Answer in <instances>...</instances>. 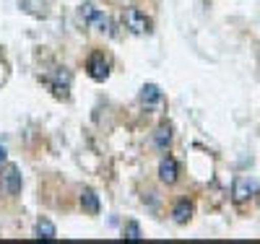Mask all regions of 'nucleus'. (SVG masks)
Masks as SVG:
<instances>
[{
  "mask_svg": "<svg viewBox=\"0 0 260 244\" xmlns=\"http://www.w3.org/2000/svg\"><path fill=\"white\" fill-rule=\"evenodd\" d=\"M21 185H24V180H21V169L16 164H6L3 171H0V187H3V192L16 197L21 192Z\"/></svg>",
  "mask_w": 260,
  "mask_h": 244,
  "instance_id": "nucleus-2",
  "label": "nucleus"
},
{
  "mask_svg": "<svg viewBox=\"0 0 260 244\" xmlns=\"http://www.w3.org/2000/svg\"><path fill=\"white\" fill-rule=\"evenodd\" d=\"M8 161V148H6V143H0V164H6Z\"/></svg>",
  "mask_w": 260,
  "mask_h": 244,
  "instance_id": "nucleus-15",
  "label": "nucleus"
},
{
  "mask_svg": "<svg viewBox=\"0 0 260 244\" xmlns=\"http://www.w3.org/2000/svg\"><path fill=\"white\" fill-rule=\"evenodd\" d=\"M6 81H8V62L0 57V86H3Z\"/></svg>",
  "mask_w": 260,
  "mask_h": 244,
  "instance_id": "nucleus-14",
  "label": "nucleus"
},
{
  "mask_svg": "<svg viewBox=\"0 0 260 244\" xmlns=\"http://www.w3.org/2000/svg\"><path fill=\"white\" fill-rule=\"evenodd\" d=\"M177 177H180V164L175 156H164L159 161V180L164 185H175L177 182Z\"/></svg>",
  "mask_w": 260,
  "mask_h": 244,
  "instance_id": "nucleus-5",
  "label": "nucleus"
},
{
  "mask_svg": "<svg viewBox=\"0 0 260 244\" xmlns=\"http://www.w3.org/2000/svg\"><path fill=\"white\" fill-rule=\"evenodd\" d=\"M78 13H81V21H83V24H94V26L99 24V18L104 16V13H102V11H99L94 3H83Z\"/></svg>",
  "mask_w": 260,
  "mask_h": 244,
  "instance_id": "nucleus-11",
  "label": "nucleus"
},
{
  "mask_svg": "<svg viewBox=\"0 0 260 244\" xmlns=\"http://www.w3.org/2000/svg\"><path fill=\"white\" fill-rule=\"evenodd\" d=\"M154 146H156L159 151H169V146H172V127H169V125H159V127H156V132H154Z\"/></svg>",
  "mask_w": 260,
  "mask_h": 244,
  "instance_id": "nucleus-10",
  "label": "nucleus"
},
{
  "mask_svg": "<svg viewBox=\"0 0 260 244\" xmlns=\"http://www.w3.org/2000/svg\"><path fill=\"white\" fill-rule=\"evenodd\" d=\"M255 197H257V205H260V187H257V192H255Z\"/></svg>",
  "mask_w": 260,
  "mask_h": 244,
  "instance_id": "nucleus-16",
  "label": "nucleus"
},
{
  "mask_svg": "<svg viewBox=\"0 0 260 244\" xmlns=\"http://www.w3.org/2000/svg\"><path fill=\"white\" fill-rule=\"evenodd\" d=\"M122 239H127V241H141L143 239V231H141V226L136 224V221H127V224L122 226Z\"/></svg>",
  "mask_w": 260,
  "mask_h": 244,
  "instance_id": "nucleus-13",
  "label": "nucleus"
},
{
  "mask_svg": "<svg viewBox=\"0 0 260 244\" xmlns=\"http://www.w3.org/2000/svg\"><path fill=\"white\" fill-rule=\"evenodd\" d=\"M164 99V94H161V88L156 86V83H146L143 88H141V101L146 104V107H154V104H159Z\"/></svg>",
  "mask_w": 260,
  "mask_h": 244,
  "instance_id": "nucleus-9",
  "label": "nucleus"
},
{
  "mask_svg": "<svg viewBox=\"0 0 260 244\" xmlns=\"http://www.w3.org/2000/svg\"><path fill=\"white\" fill-rule=\"evenodd\" d=\"M257 187H260V185H257L255 180H250V177H237L234 185H232V200H234L237 205L247 203L250 197H255Z\"/></svg>",
  "mask_w": 260,
  "mask_h": 244,
  "instance_id": "nucleus-3",
  "label": "nucleus"
},
{
  "mask_svg": "<svg viewBox=\"0 0 260 244\" xmlns=\"http://www.w3.org/2000/svg\"><path fill=\"white\" fill-rule=\"evenodd\" d=\"M122 26L130 34L143 37V34H151V18L146 13H141L138 8H125L122 11Z\"/></svg>",
  "mask_w": 260,
  "mask_h": 244,
  "instance_id": "nucleus-1",
  "label": "nucleus"
},
{
  "mask_svg": "<svg viewBox=\"0 0 260 244\" xmlns=\"http://www.w3.org/2000/svg\"><path fill=\"white\" fill-rule=\"evenodd\" d=\"M81 208H83V213H89V216H96L99 211H102V203H99V195L91 190V187H83L81 190Z\"/></svg>",
  "mask_w": 260,
  "mask_h": 244,
  "instance_id": "nucleus-7",
  "label": "nucleus"
},
{
  "mask_svg": "<svg viewBox=\"0 0 260 244\" xmlns=\"http://www.w3.org/2000/svg\"><path fill=\"white\" fill-rule=\"evenodd\" d=\"M86 71L94 81H107L110 78V60L104 57V52H91L86 60Z\"/></svg>",
  "mask_w": 260,
  "mask_h": 244,
  "instance_id": "nucleus-4",
  "label": "nucleus"
},
{
  "mask_svg": "<svg viewBox=\"0 0 260 244\" xmlns=\"http://www.w3.org/2000/svg\"><path fill=\"white\" fill-rule=\"evenodd\" d=\"M21 6H24L31 16H37V18H47V6H45V0H21Z\"/></svg>",
  "mask_w": 260,
  "mask_h": 244,
  "instance_id": "nucleus-12",
  "label": "nucleus"
},
{
  "mask_svg": "<svg viewBox=\"0 0 260 244\" xmlns=\"http://www.w3.org/2000/svg\"><path fill=\"white\" fill-rule=\"evenodd\" d=\"M34 234H37V239H45V241L57 239V229H55V224L50 218H39L37 226H34Z\"/></svg>",
  "mask_w": 260,
  "mask_h": 244,
  "instance_id": "nucleus-8",
  "label": "nucleus"
},
{
  "mask_svg": "<svg viewBox=\"0 0 260 244\" xmlns=\"http://www.w3.org/2000/svg\"><path fill=\"white\" fill-rule=\"evenodd\" d=\"M192 213H195L192 200L182 197V200H177V203H175V208H172V221H175V224H180V226H185V224H190Z\"/></svg>",
  "mask_w": 260,
  "mask_h": 244,
  "instance_id": "nucleus-6",
  "label": "nucleus"
}]
</instances>
